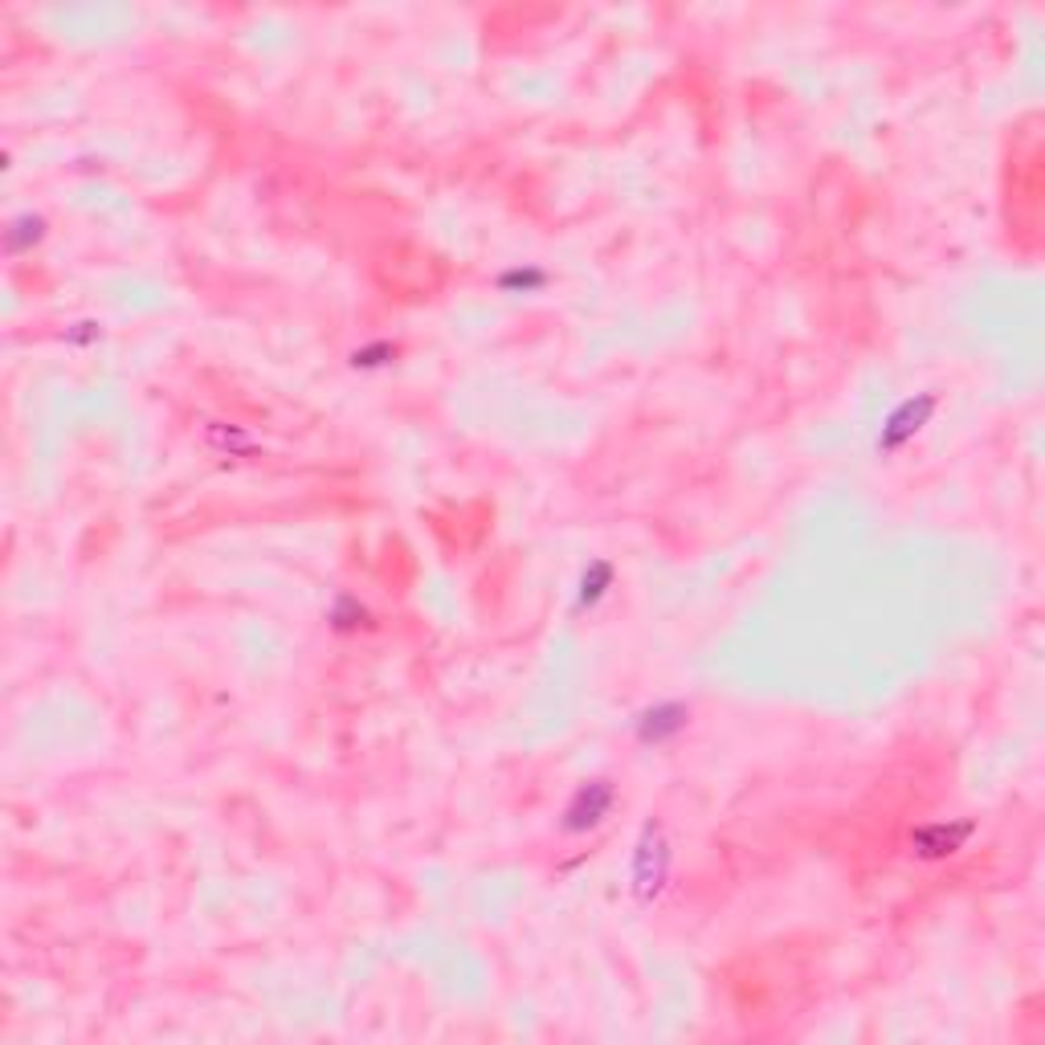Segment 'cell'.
<instances>
[{"label":"cell","instance_id":"cell-1","mask_svg":"<svg viewBox=\"0 0 1045 1045\" xmlns=\"http://www.w3.org/2000/svg\"><path fill=\"white\" fill-rule=\"evenodd\" d=\"M608 805H613V788H608L605 780L584 784L577 797H572V805H568L564 826L572 829V833H584V829L601 826V817L608 812Z\"/></svg>","mask_w":1045,"mask_h":1045},{"label":"cell","instance_id":"cell-2","mask_svg":"<svg viewBox=\"0 0 1045 1045\" xmlns=\"http://www.w3.org/2000/svg\"><path fill=\"white\" fill-rule=\"evenodd\" d=\"M687 728V711L682 707H654L649 715H642V723H637V731H642V740L646 743H661L670 740V735H678V731Z\"/></svg>","mask_w":1045,"mask_h":1045}]
</instances>
